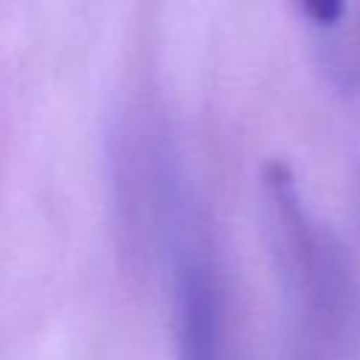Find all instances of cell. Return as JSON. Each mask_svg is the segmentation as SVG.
<instances>
[{"label": "cell", "instance_id": "obj_2", "mask_svg": "<svg viewBox=\"0 0 360 360\" xmlns=\"http://www.w3.org/2000/svg\"><path fill=\"white\" fill-rule=\"evenodd\" d=\"M301 11H304L315 25H321V28H332V25L340 22L346 6H343L340 0H307V3L301 6Z\"/></svg>", "mask_w": 360, "mask_h": 360}, {"label": "cell", "instance_id": "obj_1", "mask_svg": "<svg viewBox=\"0 0 360 360\" xmlns=\"http://www.w3.org/2000/svg\"><path fill=\"white\" fill-rule=\"evenodd\" d=\"M166 242L172 253L174 332L180 360H236L231 309L211 242L186 200L166 194Z\"/></svg>", "mask_w": 360, "mask_h": 360}]
</instances>
